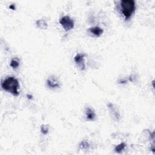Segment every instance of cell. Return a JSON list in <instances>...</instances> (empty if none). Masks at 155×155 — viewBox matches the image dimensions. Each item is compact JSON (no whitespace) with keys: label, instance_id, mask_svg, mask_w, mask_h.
I'll return each instance as SVG.
<instances>
[{"label":"cell","instance_id":"6da1fadb","mask_svg":"<svg viewBox=\"0 0 155 155\" xmlns=\"http://www.w3.org/2000/svg\"><path fill=\"white\" fill-rule=\"evenodd\" d=\"M1 87L5 91L12 94L14 96H18V88L20 87L19 82L14 76L7 78L1 82Z\"/></svg>","mask_w":155,"mask_h":155},{"label":"cell","instance_id":"7a4b0ae2","mask_svg":"<svg viewBox=\"0 0 155 155\" xmlns=\"http://www.w3.org/2000/svg\"><path fill=\"white\" fill-rule=\"evenodd\" d=\"M122 14L126 20L132 16L135 10V2L133 0H122L121 2Z\"/></svg>","mask_w":155,"mask_h":155},{"label":"cell","instance_id":"3957f363","mask_svg":"<svg viewBox=\"0 0 155 155\" xmlns=\"http://www.w3.org/2000/svg\"><path fill=\"white\" fill-rule=\"evenodd\" d=\"M59 23L63 27L65 31H69L74 27V21L69 16H64L59 20Z\"/></svg>","mask_w":155,"mask_h":155},{"label":"cell","instance_id":"277c9868","mask_svg":"<svg viewBox=\"0 0 155 155\" xmlns=\"http://www.w3.org/2000/svg\"><path fill=\"white\" fill-rule=\"evenodd\" d=\"M85 54H81L78 53L75 56L74 61L78 67L80 68L81 70H84L86 69V64H85Z\"/></svg>","mask_w":155,"mask_h":155},{"label":"cell","instance_id":"5b68a950","mask_svg":"<svg viewBox=\"0 0 155 155\" xmlns=\"http://www.w3.org/2000/svg\"><path fill=\"white\" fill-rule=\"evenodd\" d=\"M47 84L50 88H58L60 86V83H59L58 80L54 76L50 77L47 80Z\"/></svg>","mask_w":155,"mask_h":155},{"label":"cell","instance_id":"8992f818","mask_svg":"<svg viewBox=\"0 0 155 155\" xmlns=\"http://www.w3.org/2000/svg\"><path fill=\"white\" fill-rule=\"evenodd\" d=\"M108 107L111 112V115H112L113 118H114L116 121L120 120V113H119L116 110V109L114 106H113V105L111 103H109L108 104Z\"/></svg>","mask_w":155,"mask_h":155},{"label":"cell","instance_id":"52a82bcc","mask_svg":"<svg viewBox=\"0 0 155 155\" xmlns=\"http://www.w3.org/2000/svg\"><path fill=\"white\" fill-rule=\"evenodd\" d=\"M88 31L91 33L93 34L94 36H96V37H99L100 36L102 35L104 32L103 29H101L99 27H91L88 29Z\"/></svg>","mask_w":155,"mask_h":155},{"label":"cell","instance_id":"ba28073f","mask_svg":"<svg viewBox=\"0 0 155 155\" xmlns=\"http://www.w3.org/2000/svg\"><path fill=\"white\" fill-rule=\"evenodd\" d=\"M86 115L89 121H93L96 118V114H95L94 110L90 107H87L86 109Z\"/></svg>","mask_w":155,"mask_h":155},{"label":"cell","instance_id":"9c48e42d","mask_svg":"<svg viewBox=\"0 0 155 155\" xmlns=\"http://www.w3.org/2000/svg\"><path fill=\"white\" fill-rule=\"evenodd\" d=\"M36 25L41 30H46L48 27V24H47V22L42 19H40L37 20L36 21Z\"/></svg>","mask_w":155,"mask_h":155},{"label":"cell","instance_id":"30bf717a","mask_svg":"<svg viewBox=\"0 0 155 155\" xmlns=\"http://www.w3.org/2000/svg\"><path fill=\"white\" fill-rule=\"evenodd\" d=\"M126 147V143L122 142L121 144L116 146V147L115 148V151L117 153H121Z\"/></svg>","mask_w":155,"mask_h":155},{"label":"cell","instance_id":"8fae6325","mask_svg":"<svg viewBox=\"0 0 155 155\" xmlns=\"http://www.w3.org/2000/svg\"><path fill=\"white\" fill-rule=\"evenodd\" d=\"M10 65L13 69H16V68L20 66V61H19L18 58H14V59H12Z\"/></svg>","mask_w":155,"mask_h":155},{"label":"cell","instance_id":"7c38bea8","mask_svg":"<svg viewBox=\"0 0 155 155\" xmlns=\"http://www.w3.org/2000/svg\"><path fill=\"white\" fill-rule=\"evenodd\" d=\"M89 147H90V144H89V143L86 140L81 141L80 144V148L81 149H82V150H88Z\"/></svg>","mask_w":155,"mask_h":155},{"label":"cell","instance_id":"4fadbf2b","mask_svg":"<svg viewBox=\"0 0 155 155\" xmlns=\"http://www.w3.org/2000/svg\"><path fill=\"white\" fill-rule=\"evenodd\" d=\"M41 132L43 135H47L49 132V127L46 125H42L41 126Z\"/></svg>","mask_w":155,"mask_h":155},{"label":"cell","instance_id":"5bb4252c","mask_svg":"<svg viewBox=\"0 0 155 155\" xmlns=\"http://www.w3.org/2000/svg\"><path fill=\"white\" fill-rule=\"evenodd\" d=\"M9 9H12V10H15L16 9V7H15V4H11L10 6H9Z\"/></svg>","mask_w":155,"mask_h":155},{"label":"cell","instance_id":"9a60e30c","mask_svg":"<svg viewBox=\"0 0 155 155\" xmlns=\"http://www.w3.org/2000/svg\"><path fill=\"white\" fill-rule=\"evenodd\" d=\"M27 98L28 99H32V95H31V94H27Z\"/></svg>","mask_w":155,"mask_h":155}]
</instances>
